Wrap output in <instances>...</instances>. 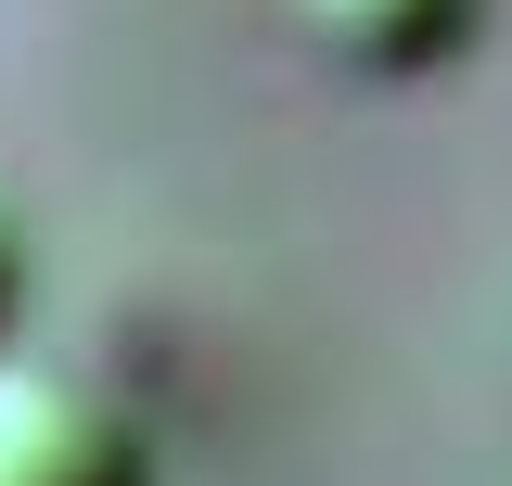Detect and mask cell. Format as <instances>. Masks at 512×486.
<instances>
[{"label":"cell","instance_id":"obj_1","mask_svg":"<svg viewBox=\"0 0 512 486\" xmlns=\"http://www.w3.org/2000/svg\"><path fill=\"white\" fill-rule=\"evenodd\" d=\"M0 486H154V435L103 371L0 346Z\"/></svg>","mask_w":512,"mask_h":486},{"label":"cell","instance_id":"obj_2","mask_svg":"<svg viewBox=\"0 0 512 486\" xmlns=\"http://www.w3.org/2000/svg\"><path fill=\"white\" fill-rule=\"evenodd\" d=\"M295 39H308L333 77H372V90H410V77H448V64L487 39L500 0H282Z\"/></svg>","mask_w":512,"mask_h":486},{"label":"cell","instance_id":"obj_3","mask_svg":"<svg viewBox=\"0 0 512 486\" xmlns=\"http://www.w3.org/2000/svg\"><path fill=\"white\" fill-rule=\"evenodd\" d=\"M13 295H26V218H13V192H0V320H13Z\"/></svg>","mask_w":512,"mask_h":486}]
</instances>
